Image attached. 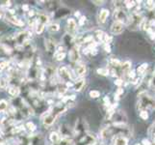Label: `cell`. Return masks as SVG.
Returning <instances> with one entry per match:
<instances>
[{
  "instance_id": "obj_42",
  "label": "cell",
  "mask_w": 155,
  "mask_h": 145,
  "mask_svg": "<svg viewBox=\"0 0 155 145\" xmlns=\"http://www.w3.org/2000/svg\"><path fill=\"white\" fill-rule=\"evenodd\" d=\"M22 9L23 10H25V11H28V6H27V5H24V6H22Z\"/></svg>"
},
{
  "instance_id": "obj_1",
  "label": "cell",
  "mask_w": 155,
  "mask_h": 145,
  "mask_svg": "<svg viewBox=\"0 0 155 145\" xmlns=\"http://www.w3.org/2000/svg\"><path fill=\"white\" fill-rule=\"evenodd\" d=\"M139 100L137 103V109L141 111L147 109H155V97L149 95L147 91L139 94Z\"/></svg>"
},
{
  "instance_id": "obj_35",
  "label": "cell",
  "mask_w": 155,
  "mask_h": 145,
  "mask_svg": "<svg viewBox=\"0 0 155 145\" xmlns=\"http://www.w3.org/2000/svg\"><path fill=\"white\" fill-rule=\"evenodd\" d=\"M7 86V81L4 78L0 79V88H5Z\"/></svg>"
},
{
  "instance_id": "obj_25",
  "label": "cell",
  "mask_w": 155,
  "mask_h": 145,
  "mask_svg": "<svg viewBox=\"0 0 155 145\" xmlns=\"http://www.w3.org/2000/svg\"><path fill=\"white\" fill-rule=\"evenodd\" d=\"M90 97L93 99H97V98H99L100 97V92L97 90H92L90 91Z\"/></svg>"
},
{
  "instance_id": "obj_29",
  "label": "cell",
  "mask_w": 155,
  "mask_h": 145,
  "mask_svg": "<svg viewBox=\"0 0 155 145\" xmlns=\"http://www.w3.org/2000/svg\"><path fill=\"white\" fill-rule=\"evenodd\" d=\"M8 104L6 101H0V112H3L7 109Z\"/></svg>"
},
{
  "instance_id": "obj_40",
  "label": "cell",
  "mask_w": 155,
  "mask_h": 145,
  "mask_svg": "<svg viewBox=\"0 0 155 145\" xmlns=\"http://www.w3.org/2000/svg\"><path fill=\"white\" fill-rule=\"evenodd\" d=\"M93 3H94L95 5H98V6H99V5H102L104 3V1H95V0H94V1H93Z\"/></svg>"
},
{
  "instance_id": "obj_14",
  "label": "cell",
  "mask_w": 155,
  "mask_h": 145,
  "mask_svg": "<svg viewBox=\"0 0 155 145\" xmlns=\"http://www.w3.org/2000/svg\"><path fill=\"white\" fill-rule=\"evenodd\" d=\"M68 27L69 29V31L71 32H74L76 29H77V23L75 19H68Z\"/></svg>"
},
{
  "instance_id": "obj_23",
  "label": "cell",
  "mask_w": 155,
  "mask_h": 145,
  "mask_svg": "<svg viewBox=\"0 0 155 145\" xmlns=\"http://www.w3.org/2000/svg\"><path fill=\"white\" fill-rule=\"evenodd\" d=\"M35 28H36V33L37 34H41L42 31H44V29H45V25L41 24V23L37 22V24L35 25Z\"/></svg>"
},
{
  "instance_id": "obj_2",
  "label": "cell",
  "mask_w": 155,
  "mask_h": 145,
  "mask_svg": "<svg viewBox=\"0 0 155 145\" xmlns=\"http://www.w3.org/2000/svg\"><path fill=\"white\" fill-rule=\"evenodd\" d=\"M65 110V106H64V105H58L55 106V109H53L51 112H49V113H47L46 116L44 118V124L45 126H50L52 125L53 123H54L55 119L57 118V116L62 113V111Z\"/></svg>"
},
{
  "instance_id": "obj_13",
  "label": "cell",
  "mask_w": 155,
  "mask_h": 145,
  "mask_svg": "<svg viewBox=\"0 0 155 145\" xmlns=\"http://www.w3.org/2000/svg\"><path fill=\"white\" fill-rule=\"evenodd\" d=\"M7 19H8V20L10 21V22H12V23L18 25V26H23L24 25L23 21H21L20 19H17V18L15 17V16H8Z\"/></svg>"
},
{
  "instance_id": "obj_45",
  "label": "cell",
  "mask_w": 155,
  "mask_h": 145,
  "mask_svg": "<svg viewBox=\"0 0 155 145\" xmlns=\"http://www.w3.org/2000/svg\"><path fill=\"white\" fill-rule=\"evenodd\" d=\"M12 145H15V144H12Z\"/></svg>"
},
{
  "instance_id": "obj_44",
  "label": "cell",
  "mask_w": 155,
  "mask_h": 145,
  "mask_svg": "<svg viewBox=\"0 0 155 145\" xmlns=\"http://www.w3.org/2000/svg\"><path fill=\"white\" fill-rule=\"evenodd\" d=\"M136 145H140V144H136Z\"/></svg>"
},
{
  "instance_id": "obj_15",
  "label": "cell",
  "mask_w": 155,
  "mask_h": 145,
  "mask_svg": "<svg viewBox=\"0 0 155 145\" xmlns=\"http://www.w3.org/2000/svg\"><path fill=\"white\" fill-rule=\"evenodd\" d=\"M48 21H49V18L47 17L45 14H39L38 15V20H37V22L45 25Z\"/></svg>"
},
{
  "instance_id": "obj_39",
  "label": "cell",
  "mask_w": 155,
  "mask_h": 145,
  "mask_svg": "<svg viewBox=\"0 0 155 145\" xmlns=\"http://www.w3.org/2000/svg\"><path fill=\"white\" fill-rule=\"evenodd\" d=\"M143 145H151V143L149 142L147 139H143Z\"/></svg>"
},
{
  "instance_id": "obj_30",
  "label": "cell",
  "mask_w": 155,
  "mask_h": 145,
  "mask_svg": "<svg viewBox=\"0 0 155 145\" xmlns=\"http://www.w3.org/2000/svg\"><path fill=\"white\" fill-rule=\"evenodd\" d=\"M124 5H125V6H126L128 9H131V8H133V7H134L135 5H136V4H135V3H136L135 1H124Z\"/></svg>"
},
{
  "instance_id": "obj_21",
  "label": "cell",
  "mask_w": 155,
  "mask_h": 145,
  "mask_svg": "<svg viewBox=\"0 0 155 145\" xmlns=\"http://www.w3.org/2000/svg\"><path fill=\"white\" fill-rule=\"evenodd\" d=\"M103 37H104V33L101 30H97L95 31L94 33V38L97 39V42H99V41H103Z\"/></svg>"
},
{
  "instance_id": "obj_4",
  "label": "cell",
  "mask_w": 155,
  "mask_h": 145,
  "mask_svg": "<svg viewBox=\"0 0 155 145\" xmlns=\"http://www.w3.org/2000/svg\"><path fill=\"white\" fill-rule=\"evenodd\" d=\"M113 16H114L115 21H117V22H120L122 24L128 22V16L124 12V9H116L114 11Z\"/></svg>"
},
{
  "instance_id": "obj_8",
  "label": "cell",
  "mask_w": 155,
  "mask_h": 145,
  "mask_svg": "<svg viewBox=\"0 0 155 145\" xmlns=\"http://www.w3.org/2000/svg\"><path fill=\"white\" fill-rule=\"evenodd\" d=\"M45 48L46 50L48 52H52L54 51L55 50V47H56V44H55V41L49 38V39H45Z\"/></svg>"
},
{
  "instance_id": "obj_38",
  "label": "cell",
  "mask_w": 155,
  "mask_h": 145,
  "mask_svg": "<svg viewBox=\"0 0 155 145\" xmlns=\"http://www.w3.org/2000/svg\"><path fill=\"white\" fill-rule=\"evenodd\" d=\"M85 20H86V18H85V17H81V18H80L79 24H80V25H82V24L84 23V21H85Z\"/></svg>"
},
{
  "instance_id": "obj_10",
  "label": "cell",
  "mask_w": 155,
  "mask_h": 145,
  "mask_svg": "<svg viewBox=\"0 0 155 145\" xmlns=\"http://www.w3.org/2000/svg\"><path fill=\"white\" fill-rule=\"evenodd\" d=\"M108 16H109V11L107 9H102L98 15V21L100 23H104L107 18H108Z\"/></svg>"
},
{
  "instance_id": "obj_5",
  "label": "cell",
  "mask_w": 155,
  "mask_h": 145,
  "mask_svg": "<svg viewBox=\"0 0 155 145\" xmlns=\"http://www.w3.org/2000/svg\"><path fill=\"white\" fill-rule=\"evenodd\" d=\"M58 74H59V77L63 80H65V81H69V80L72 78L71 71L65 66H62L58 69Z\"/></svg>"
},
{
  "instance_id": "obj_43",
  "label": "cell",
  "mask_w": 155,
  "mask_h": 145,
  "mask_svg": "<svg viewBox=\"0 0 155 145\" xmlns=\"http://www.w3.org/2000/svg\"><path fill=\"white\" fill-rule=\"evenodd\" d=\"M75 16H76V17H79V16H80L79 12H76V13H75Z\"/></svg>"
},
{
  "instance_id": "obj_37",
  "label": "cell",
  "mask_w": 155,
  "mask_h": 145,
  "mask_svg": "<svg viewBox=\"0 0 155 145\" xmlns=\"http://www.w3.org/2000/svg\"><path fill=\"white\" fill-rule=\"evenodd\" d=\"M104 50H105V51H107V52H110V51H111V47H110V45H106V44H105V46H104Z\"/></svg>"
},
{
  "instance_id": "obj_32",
  "label": "cell",
  "mask_w": 155,
  "mask_h": 145,
  "mask_svg": "<svg viewBox=\"0 0 155 145\" xmlns=\"http://www.w3.org/2000/svg\"><path fill=\"white\" fill-rule=\"evenodd\" d=\"M140 117L142 118L143 120H147V118H148V113H147V111H145V110H143L140 112Z\"/></svg>"
},
{
  "instance_id": "obj_7",
  "label": "cell",
  "mask_w": 155,
  "mask_h": 145,
  "mask_svg": "<svg viewBox=\"0 0 155 145\" xmlns=\"http://www.w3.org/2000/svg\"><path fill=\"white\" fill-rule=\"evenodd\" d=\"M68 56H69V59H71V61L77 62L79 60V58H80V53L78 51V48L76 47H72L71 50H69Z\"/></svg>"
},
{
  "instance_id": "obj_20",
  "label": "cell",
  "mask_w": 155,
  "mask_h": 145,
  "mask_svg": "<svg viewBox=\"0 0 155 145\" xmlns=\"http://www.w3.org/2000/svg\"><path fill=\"white\" fill-rule=\"evenodd\" d=\"M147 66H148V65H147V63H143V64H142L141 66H139L138 69H137V74H143V73H145V72L147 71Z\"/></svg>"
},
{
  "instance_id": "obj_22",
  "label": "cell",
  "mask_w": 155,
  "mask_h": 145,
  "mask_svg": "<svg viewBox=\"0 0 155 145\" xmlns=\"http://www.w3.org/2000/svg\"><path fill=\"white\" fill-rule=\"evenodd\" d=\"M47 29H48L49 32H57V31H59V29H60V25L58 23H51Z\"/></svg>"
},
{
  "instance_id": "obj_28",
  "label": "cell",
  "mask_w": 155,
  "mask_h": 145,
  "mask_svg": "<svg viewBox=\"0 0 155 145\" xmlns=\"http://www.w3.org/2000/svg\"><path fill=\"white\" fill-rule=\"evenodd\" d=\"M97 74H101V76H108V74H109V70L108 69H105V68L97 69Z\"/></svg>"
},
{
  "instance_id": "obj_17",
  "label": "cell",
  "mask_w": 155,
  "mask_h": 145,
  "mask_svg": "<svg viewBox=\"0 0 155 145\" xmlns=\"http://www.w3.org/2000/svg\"><path fill=\"white\" fill-rule=\"evenodd\" d=\"M49 138H50L52 143H59L60 142V136H59V133L56 132H52L49 136Z\"/></svg>"
},
{
  "instance_id": "obj_12",
  "label": "cell",
  "mask_w": 155,
  "mask_h": 145,
  "mask_svg": "<svg viewBox=\"0 0 155 145\" xmlns=\"http://www.w3.org/2000/svg\"><path fill=\"white\" fill-rule=\"evenodd\" d=\"M86 72H87V68L85 65H78L75 68V74L78 77L84 76V74H86Z\"/></svg>"
},
{
  "instance_id": "obj_33",
  "label": "cell",
  "mask_w": 155,
  "mask_h": 145,
  "mask_svg": "<svg viewBox=\"0 0 155 145\" xmlns=\"http://www.w3.org/2000/svg\"><path fill=\"white\" fill-rule=\"evenodd\" d=\"M112 37L111 36H108L107 34H104V37H103V41L106 43V45H109V43H111L112 42Z\"/></svg>"
},
{
  "instance_id": "obj_26",
  "label": "cell",
  "mask_w": 155,
  "mask_h": 145,
  "mask_svg": "<svg viewBox=\"0 0 155 145\" xmlns=\"http://www.w3.org/2000/svg\"><path fill=\"white\" fill-rule=\"evenodd\" d=\"M25 128L27 129L29 132H34L36 130V125L33 122H28L27 124L25 125Z\"/></svg>"
},
{
  "instance_id": "obj_31",
  "label": "cell",
  "mask_w": 155,
  "mask_h": 145,
  "mask_svg": "<svg viewBox=\"0 0 155 145\" xmlns=\"http://www.w3.org/2000/svg\"><path fill=\"white\" fill-rule=\"evenodd\" d=\"M154 133H155V122L150 126V128H149V130H148V135L150 136H152Z\"/></svg>"
},
{
  "instance_id": "obj_6",
  "label": "cell",
  "mask_w": 155,
  "mask_h": 145,
  "mask_svg": "<svg viewBox=\"0 0 155 145\" xmlns=\"http://www.w3.org/2000/svg\"><path fill=\"white\" fill-rule=\"evenodd\" d=\"M124 29V25L120 23V22H117V21H115V22L111 25V33L114 34V35H117V34H120L122 33V31Z\"/></svg>"
},
{
  "instance_id": "obj_36",
  "label": "cell",
  "mask_w": 155,
  "mask_h": 145,
  "mask_svg": "<svg viewBox=\"0 0 155 145\" xmlns=\"http://www.w3.org/2000/svg\"><path fill=\"white\" fill-rule=\"evenodd\" d=\"M122 83H124V80H122V79H117V80H115V84L116 85H117V86H120V85L122 84Z\"/></svg>"
},
{
  "instance_id": "obj_9",
  "label": "cell",
  "mask_w": 155,
  "mask_h": 145,
  "mask_svg": "<svg viewBox=\"0 0 155 145\" xmlns=\"http://www.w3.org/2000/svg\"><path fill=\"white\" fill-rule=\"evenodd\" d=\"M128 140L124 136L119 135L114 139V145H127Z\"/></svg>"
},
{
  "instance_id": "obj_34",
  "label": "cell",
  "mask_w": 155,
  "mask_h": 145,
  "mask_svg": "<svg viewBox=\"0 0 155 145\" xmlns=\"http://www.w3.org/2000/svg\"><path fill=\"white\" fill-rule=\"evenodd\" d=\"M149 85L151 86V88L153 89V90H155V73H154V74L151 77V79H150V83H149Z\"/></svg>"
},
{
  "instance_id": "obj_11",
  "label": "cell",
  "mask_w": 155,
  "mask_h": 145,
  "mask_svg": "<svg viewBox=\"0 0 155 145\" xmlns=\"http://www.w3.org/2000/svg\"><path fill=\"white\" fill-rule=\"evenodd\" d=\"M120 67H121L122 74H125V76H127L128 73L130 72V69H131V62L130 61H126V62H124V64H122Z\"/></svg>"
},
{
  "instance_id": "obj_24",
  "label": "cell",
  "mask_w": 155,
  "mask_h": 145,
  "mask_svg": "<svg viewBox=\"0 0 155 145\" xmlns=\"http://www.w3.org/2000/svg\"><path fill=\"white\" fill-rule=\"evenodd\" d=\"M145 6H146L147 10L152 11V10L155 9V1H151V0H149V1H147Z\"/></svg>"
},
{
  "instance_id": "obj_18",
  "label": "cell",
  "mask_w": 155,
  "mask_h": 145,
  "mask_svg": "<svg viewBox=\"0 0 155 145\" xmlns=\"http://www.w3.org/2000/svg\"><path fill=\"white\" fill-rule=\"evenodd\" d=\"M84 85H85V80H84V79H80V80H77V81L73 84L74 90H75V91H81Z\"/></svg>"
},
{
  "instance_id": "obj_19",
  "label": "cell",
  "mask_w": 155,
  "mask_h": 145,
  "mask_svg": "<svg viewBox=\"0 0 155 145\" xmlns=\"http://www.w3.org/2000/svg\"><path fill=\"white\" fill-rule=\"evenodd\" d=\"M109 64L111 66H113V68H117V67H120L121 66V63L120 60H117V59L114 58V57H111L109 59Z\"/></svg>"
},
{
  "instance_id": "obj_41",
  "label": "cell",
  "mask_w": 155,
  "mask_h": 145,
  "mask_svg": "<svg viewBox=\"0 0 155 145\" xmlns=\"http://www.w3.org/2000/svg\"><path fill=\"white\" fill-rule=\"evenodd\" d=\"M5 142H6V141H5V139L2 137V136H0V144L3 145V144H5Z\"/></svg>"
},
{
  "instance_id": "obj_27",
  "label": "cell",
  "mask_w": 155,
  "mask_h": 145,
  "mask_svg": "<svg viewBox=\"0 0 155 145\" xmlns=\"http://www.w3.org/2000/svg\"><path fill=\"white\" fill-rule=\"evenodd\" d=\"M65 57H66L65 51H64V52H58V53H56V55H55V58H56L57 61H62V60L65 59Z\"/></svg>"
},
{
  "instance_id": "obj_3",
  "label": "cell",
  "mask_w": 155,
  "mask_h": 145,
  "mask_svg": "<svg viewBox=\"0 0 155 145\" xmlns=\"http://www.w3.org/2000/svg\"><path fill=\"white\" fill-rule=\"evenodd\" d=\"M143 19L141 16V14H139L138 12H133L130 16V18H128V26L130 29L135 30L138 27H140L141 24L143 23Z\"/></svg>"
},
{
  "instance_id": "obj_16",
  "label": "cell",
  "mask_w": 155,
  "mask_h": 145,
  "mask_svg": "<svg viewBox=\"0 0 155 145\" xmlns=\"http://www.w3.org/2000/svg\"><path fill=\"white\" fill-rule=\"evenodd\" d=\"M8 93L12 96V97H18V95H19V93H20V90H19V88L18 87H17V86H12V87H10L9 89H8Z\"/></svg>"
}]
</instances>
